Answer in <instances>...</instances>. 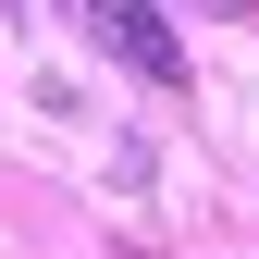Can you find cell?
Returning a JSON list of instances; mask_svg holds the SVG:
<instances>
[{"label":"cell","instance_id":"cell-1","mask_svg":"<svg viewBox=\"0 0 259 259\" xmlns=\"http://www.w3.org/2000/svg\"><path fill=\"white\" fill-rule=\"evenodd\" d=\"M87 25H99L136 74H185V50H173V25H160V13H87Z\"/></svg>","mask_w":259,"mask_h":259}]
</instances>
